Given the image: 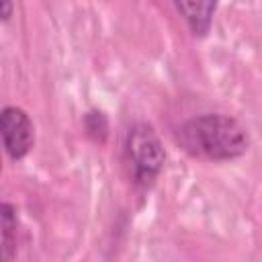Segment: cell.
I'll use <instances>...</instances> for the list:
<instances>
[{"mask_svg":"<svg viewBox=\"0 0 262 262\" xmlns=\"http://www.w3.org/2000/svg\"><path fill=\"white\" fill-rule=\"evenodd\" d=\"M178 143L194 158L233 160L248 149V135L233 117L211 113L186 121L178 131Z\"/></svg>","mask_w":262,"mask_h":262,"instance_id":"cell-1","label":"cell"},{"mask_svg":"<svg viewBox=\"0 0 262 262\" xmlns=\"http://www.w3.org/2000/svg\"><path fill=\"white\" fill-rule=\"evenodd\" d=\"M127 156L133 168V178L141 186H149L160 174L166 154L154 127L147 123H135L127 133Z\"/></svg>","mask_w":262,"mask_h":262,"instance_id":"cell-2","label":"cell"},{"mask_svg":"<svg viewBox=\"0 0 262 262\" xmlns=\"http://www.w3.org/2000/svg\"><path fill=\"white\" fill-rule=\"evenodd\" d=\"M0 131L6 154L12 160L25 158L33 147V123L23 108L4 106L0 115Z\"/></svg>","mask_w":262,"mask_h":262,"instance_id":"cell-3","label":"cell"},{"mask_svg":"<svg viewBox=\"0 0 262 262\" xmlns=\"http://www.w3.org/2000/svg\"><path fill=\"white\" fill-rule=\"evenodd\" d=\"M178 12L196 37H205L211 29L217 0H174Z\"/></svg>","mask_w":262,"mask_h":262,"instance_id":"cell-4","label":"cell"},{"mask_svg":"<svg viewBox=\"0 0 262 262\" xmlns=\"http://www.w3.org/2000/svg\"><path fill=\"white\" fill-rule=\"evenodd\" d=\"M2 250L4 258L10 260L16 248V209L10 203H2Z\"/></svg>","mask_w":262,"mask_h":262,"instance_id":"cell-5","label":"cell"},{"mask_svg":"<svg viewBox=\"0 0 262 262\" xmlns=\"http://www.w3.org/2000/svg\"><path fill=\"white\" fill-rule=\"evenodd\" d=\"M4 2V10H2V20H8L10 18V0H2Z\"/></svg>","mask_w":262,"mask_h":262,"instance_id":"cell-6","label":"cell"}]
</instances>
